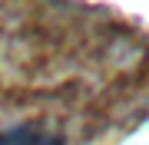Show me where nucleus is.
Wrapping results in <instances>:
<instances>
[{"label": "nucleus", "mask_w": 149, "mask_h": 145, "mask_svg": "<svg viewBox=\"0 0 149 145\" xmlns=\"http://www.w3.org/2000/svg\"><path fill=\"white\" fill-rule=\"evenodd\" d=\"M0 145H66L60 135H50L37 125H17V129L0 132Z\"/></svg>", "instance_id": "nucleus-1"}]
</instances>
